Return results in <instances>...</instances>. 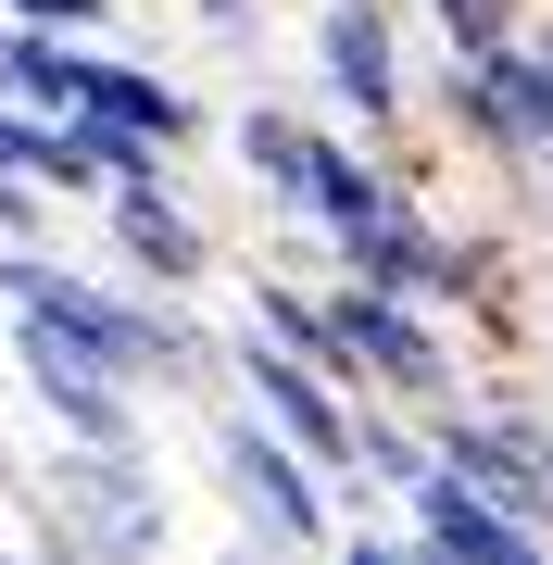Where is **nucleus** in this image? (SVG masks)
<instances>
[{"label":"nucleus","instance_id":"1","mask_svg":"<svg viewBox=\"0 0 553 565\" xmlns=\"http://www.w3.org/2000/svg\"><path fill=\"white\" fill-rule=\"evenodd\" d=\"M0 315L13 327H51L63 352L114 364L139 390H177V403H214V327L189 315V289H139V277H88L63 264L51 239H0Z\"/></svg>","mask_w":553,"mask_h":565},{"label":"nucleus","instance_id":"2","mask_svg":"<svg viewBox=\"0 0 553 565\" xmlns=\"http://www.w3.org/2000/svg\"><path fill=\"white\" fill-rule=\"evenodd\" d=\"M202 478H214V503L240 515L265 553H328L340 541V478L289 440V427H265L240 390L202 403Z\"/></svg>","mask_w":553,"mask_h":565},{"label":"nucleus","instance_id":"3","mask_svg":"<svg viewBox=\"0 0 553 565\" xmlns=\"http://www.w3.org/2000/svg\"><path fill=\"white\" fill-rule=\"evenodd\" d=\"M39 541L76 553H151L164 541V478H151V440H51L39 452Z\"/></svg>","mask_w":553,"mask_h":565},{"label":"nucleus","instance_id":"4","mask_svg":"<svg viewBox=\"0 0 553 565\" xmlns=\"http://www.w3.org/2000/svg\"><path fill=\"white\" fill-rule=\"evenodd\" d=\"M328 277H377V289H403V302H478L491 289V252L478 239H453V226L415 202V189H390L377 214H352L340 239H328Z\"/></svg>","mask_w":553,"mask_h":565},{"label":"nucleus","instance_id":"5","mask_svg":"<svg viewBox=\"0 0 553 565\" xmlns=\"http://www.w3.org/2000/svg\"><path fill=\"white\" fill-rule=\"evenodd\" d=\"M340 315V352H352V390H390V403H453V340H440V302H403L377 277H315Z\"/></svg>","mask_w":553,"mask_h":565},{"label":"nucleus","instance_id":"6","mask_svg":"<svg viewBox=\"0 0 553 565\" xmlns=\"http://www.w3.org/2000/svg\"><path fill=\"white\" fill-rule=\"evenodd\" d=\"M315 102L352 139L403 151V39H390V0H315Z\"/></svg>","mask_w":553,"mask_h":565},{"label":"nucleus","instance_id":"7","mask_svg":"<svg viewBox=\"0 0 553 565\" xmlns=\"http://www.w3.org/2000/svg\"><path fill=\"white\" fill-rule=\"evenodd\" d=\"M13 377H25V403H39L51 440H151V390L139 377H114V364H88V352H63L51 327H13Z\"/></svg>","mask_w":553,"mask_h":565},{"label":"nucleus","instance_id":"8","mask_svg":"<svg viewBox=\"0 0 553 565\" xmlns=\"http://www.w3.org/2000/svg\"><path fill=\"white\" fill-rule=\"evenodd\" d=\"M403 541H415V553H440V565H541V553H553V527H541V515H515V503H491V490L453 478V465H428V478L403 490Z\"/></svg>","mask_w":553,"mask_h":565},{"label":"nucleus","instance_id":"9","mask_svg":"<svg viewBox=\"0 0 553 565\" xmlns=\"http://www.w3.org/2000/svg\"><path fill=\"white\" fill-rule=\"evenodd\" d=\"M102 239H114V264H126L139 289H202V277H214V239H202V214L177 202V177L102 189Z\"/></svg>","mask_w":553,"mask_h":565},{"label":"nucleus","instance_id":"10","mask_svg":"<svg viewBox=\"0 0 553 565\" xmlns=\"http://www.w3.org/2000/svg\"><path fill=\"white\" fill-rule=\"evenodd\" d=\"M76 102H88V114H114V126H139V139H164V151L202 139V102H189L164 63L114 51V39H76ZM76 102H63V114H76Z\"/></svg>","mask_w":553,"mask_h":565},{"label":"nucleus","instance_id":"11","mask_svg":"<svg viewBox=\"0 0 553 565\" xmlns=\"http://www.w3.org/2000/svg\"><path fill=\"white\" fill-rule=\"evenodd\" d=\"M315 139H328V126H315V114H289V102H252L240 126H226V151H240L252 202H265L277 226H302V177H315Z\"/></svg>","mask_w":553,"mask_h":565},{"label":"nucleus","instance_id":"12","mask_svg":"<svg viewBox=\"0 0 553 565\" xmlns=\"http://www.w3.org/2000/svg\"><path fill=\"white\" fill-rule=\"evenodd\" d=\"M428 25H440V51H478L503 25H529V0H428Z\"/></svg>","mask_w":553,"mask_h":565},{"label":"nucleus","instance_id":"13","mask_svg":"<svg viewBox=\"0 0 553 565\" xmlns=\"http://www.w3.org/2000/svg\"><path fill=\"white\" fill-rule=\"evenodd\" d=\"M0 25H51V39H102L114 0H0Z\"/></svg>","mask_w":553,"mask_h":565},{"label":"nucleus","instance_id":"14","mask_svg":"<svg viewBox=\"0 0 553 565\" xmlns=\"http://www.w3.org/2000/svg\"><path fill=\"white\" fill-rule=\"evenodd\" d=\"M0 239H51V189L25 163H0Z\"/></svg>","mask_w":553,"mask_h":565},{"label":"nucleus","instance_id":"15","mask_svg":"<svg viewBox=\"0 0 553 565\" xmlns=\"http://www.w3.org/2000/svg\"><path fill=\"white\" fill-rule=\"evenodd\" d=\"M541 527H553V415H541Z\"/></svg>","mask_w":553,"mask_h":565},{"label":"nucleus","instance_id":"16","mask_svg":"<svg viewBox=\"0 0 553 565\" xmlns=\"http://www.w3.org/2000/svg\"><path fill=\"white\" fill-rule=\"evenodd\" d=\"M541 177H553V163H541Z\"/></svg>","mask_w":553,"mask_h":565}]
</instances>
